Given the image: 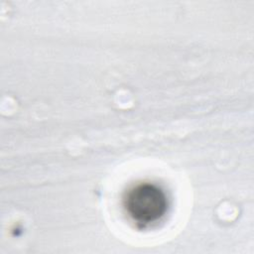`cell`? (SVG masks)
<instances>
[{"label":"cell","instance_id":"obj_1","mask_svg":"<svg viewBox=\"0 0 254 254\" xmlns=\"http://www.w3.org/2000/svg\"><path fill=\"white\" fill-rule=\"evenodd\" d=\"M127 216L138 227H149L167 213L169 202L163 189L151 183H140L129 189L123 197Z\"/></svg>","mask_w":254,"mask_h":254}]
</instances>
